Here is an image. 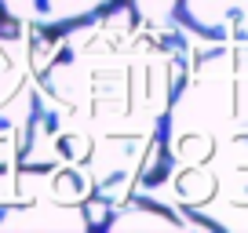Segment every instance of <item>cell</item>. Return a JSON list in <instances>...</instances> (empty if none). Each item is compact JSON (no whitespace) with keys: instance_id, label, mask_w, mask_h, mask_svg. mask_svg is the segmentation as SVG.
Wrapping results in <instances>:
<instances>
[{"instance_id":"9","label":"cell","mask_w":248,"mask_h":233,"mask_svg":"<svg viewBox=\"0 0 248 233\" xmlns=\"http://www.w3.org/2000/svg\"><path fill=\"white\" fill-rule=\"evenodd\" d=\"M0 22H4V18H0Z\"/></svg>"},{"instance_id":"7","label":"cell","mask_w":248,"mask_h":233,"mask_svg":"<svg viewBox=\"0 0 248 233\" xmlns=\"http://www.w3.org/2000/svg\"><path fill=\"white\" fill-rule=\"evenodd\" d=\"M99 230H175V233H194V230H208L204 222L190 218L186 211L161 204L154 197H128L124 204H117Z\"/></svg>"},{"instance_id":"1","label":"cell","mask_w":248,"mask_h":233,"mask_svg":"<svg viewBox=\"0 0 248 233\" xmlns=\"http://www.w3.org/2000/svg\"><path fill=\"white\" fill-rule=\"evenodd\" d=\"M190 51L150 33L117 0L40 33L33 124L18 164L62 168L92 193L95 230L161 171V128Z\"/></svg>"},{"instance_id":"4","label":"cell","mask_w":248,"mask_h":233,"mask_svg":"<svg viewBox=\"0 0 248 233\" xmlns=\"http://www.w3.org/2000/svg\"><path fill=\"white\" fill-rule=\"evenodd\" d=\"M40 33L0 22V168L18 164L33 124Z\"/></svg>"},{"instance_id":"8","label":"cell","mask_w":248,"mask_h":233,"mask_svg":"<svg viewBox=\"0 0 248 233\" xmlns=\"http://www.w3.org/2000/svg\"><path fill=\"white\" fill-rule=\"evenodd\" d=\"M124 4L135 11V18H139L150 33H157V37L179 44L183 51H190V58H194V51L204 44L197 33L186 29L183 15H179V0H124Z\"/></svg>"},{"instance_id":"2","label":"cell","mask_w":248,"mask_h":233,"mask_svg":"<svg viewBox=\"0 0 248 233\" xmlns=\"http://www.w3.org/2000/svg\"><path fill=\"white\" fill-rule=\"evenodd\" d=\"M142 197L208 230L248 233V40H204L186 62L161 128V171Z\"/></svg>"},{"instance_id":"5","label":"cell","mask_w":248,"mask_h":233,"mask_svg":"<svg viewBox=\"0 0 248 233\" xmlns=\"http://www.w3.org/2000/svg\"><path fill=\"white\" fill-rule=\"evenodd\" d=\"M117 0H0V18L37 33H59L106 11Z\"/></svg>"},{"instance_id":"6","label":"cell","mask_w":248,"mask_h":233,"mask_svg":"<svg viewBox=\"0 0 248 233\" xmlns=\"http://www.w3.org/2000/svg\"><path fill=\"white\" fill-rule=\"evenodd\" d=\"M179 15L208 44L248 40V0H179Z\"/></svg>"},{"instance_id":"3","label":"cell","mask_w":248,"mask_h":233,"mask_svg":"<svg viewBox=\"0 0 248 233\" xmlns=\"http://www.w3.org/2000/svg\"><path fill=\"white\" fill-rule=\"evenodd\" d=\"M0 230H95L92 193L62 168L8 164L0 168Z\"/></svg>"}]
</instances>
